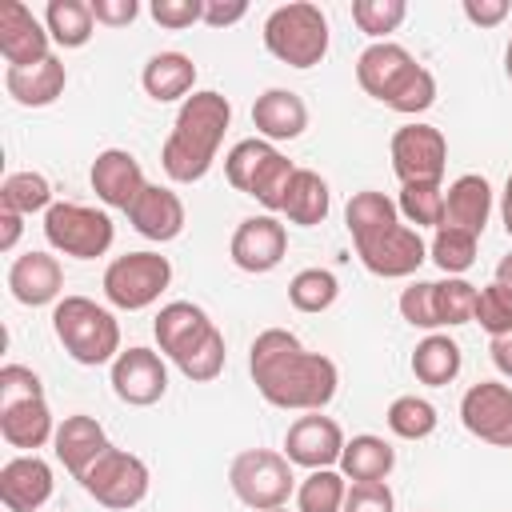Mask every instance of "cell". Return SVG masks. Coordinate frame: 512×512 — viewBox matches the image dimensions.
<instances>
[{
	"label": "cell",
	"mask_w": 512,
	"mask_h": 512,
	"mask_svg": "<svg viewBox=\"0 0 512 512\" xmlns=\"http://www.w3.org/2000/svg\"><path fill=\"white\" fill-rule=\"evenodd\" d=\"M248 372L256 392L284 412H324L340 384L336 364L324 352H308L288 328H264L252 340Z\"/></svg>",
	"instance_id": "6da1fadb"
},
{
	"label": "cell",
	"mask_w": 512,
	"mask_h": 512,
	"mask_svg": "<svg viewBox=\"0 0 512 512\" xmlns=\"http://www.w3.org/2000/svg\"><path fill=\"white\" fill-rule=\"evenodd\" d=\"M232 124V104L228 96L204 88V92H192L180 112H176V124L160 148V164L164 172L176 180V184H196L208 176L212 160H216V148L224 140Z\"/></svg>",
	"instance_id": "7a4b0ae2"
},
{
	"label": "cell",
	"mask_w": 512,
	"mask_h": 512,
	"mask_svg": "<svg viewBox=\"0 0 512 512\" xmlns=\"http://www.w3.org/2000/svg\"><path fill=\"white\" fill-rule=\"evenodd\" d=\"M52 332L64 344V352L84 368L112 364L124 352L116 316L88 296H60L52 308Z\"/></svg>",
	"instance_id": "3957f363"
},
{
	"label": "cell",
	"mask_w": 512,
	"mask_h": 512,
	"mask_svg": "<svg viewBox=\"0 0 512 512\" xmlns=\"http://www.w3.org/2000/svg\"><path fill=\"white\" fill-rule=\"evenodd\" d=\"M264 48L288 68H316L328 56V20L316 4L292 0L268 12Z\"/></svg>",
	"instance_id": "277c9868"
},
{
	"label": "cell",
	"mask_w": 512,
	"mask_h": 512,
	"mask_svg": "<svg viewBox=\"0 0 512 512\" xmlns=\"http://www.w3.org/2000/svg\"><path fill=\"white\" fill-rule=\"evenodd\" d=\"M228 484L236 492V500L252 512H272L284 508L292 496V460L284 452L272 448H244L232 464H228Z\"/></svg>",
	"instance_id": "5b68a950"
},
{
	"label": "cell",
	"mask_w": 512,
	"mask_h": 512,
	"mask_svg": "<svg viewBox=\"0 0 512 512\" xmlns=\"http://www.w3.org/2000/svg\"><path fill=\"white\" fill-rule=\"evenodd\" d=\"M112 236H116V228H112L108 212H96L88 204L60 200L44 212V240L64 256L96 260L112 248Z\"/></svg>",
	"instance_id": "8992f818"
},
{
	"label": "cell",
	"mask_w": 512,
	"mask_h": 512,
	"mask_svg": "<svg viewBox=\"0 0 512 512\" xmlns=\"http://www.w3.org/2000/svg\"><path fill=\"white\" fill-rule=\"evenodd\" d=\"M172 280V264L160 252H124L104 268V296L124 312H140L160 300Z\"/></svg>",
	"instance_id": "52a82bcc"
},
{
	"label": "cell",
	"mask_w": 512,
	"mask_h": 512,
	"mask_svg": "<svg viewBox=\"0 0 512 512\" xmlns=\"http://www.w3.org/2000/svg\"><path fill=\"white\" fill-rule=\"evenodd\" d=\"M84 492L112 508V512H128L148 496V464L124 448H108L88 472H84Z\"/></svg>",
	"instance_id": "ba28073f"
},
{
	"label": "cell",
	"mask_w": 512,
	"mask_h": 512,
	"mask_svg": "<svg viewBox=\"0 0 512 512\" xmlns=\"http://www.w3.org/2000/svg\"><path fill=\"white\" fill-rule=\"evenodd\" d=\"M448 164V140L432 124H404L392 136V172L400 184H440Z\"/></svg>",
	"instance_id": "9c48e42d"
},
{
	"label": "cell",
	"mask_w": 512,
	"mask_h": 512,
	"mask_svg": "<svg viewBox=\"0 0 512 512\" xmlns=\"http://www.w3.org/2000/svg\"><path fill=\"white\" fill-rule=\"evenodd\" d=\"M460 420L476 440L492 448H512V388L500 380L472 384L460 396Z\"/></svg>",
	"instance_id": "30bf717a"
},
{
	"label": "cell",
	"mask_w": 512,
	"mask_h": 512,
	"mask_svg": "<svg viewBox=\"0 0 512 512\" xmlns=\"http://www.w3.org/2000/svg\"><path fill=\"white\" fill-rule=\"evenodd\" d=\"M356 256H360V264L372 276L400 280V276H412L428 260V244H424V236L412 224H392L388 232H380L372 240H360L356 244Z\"/></svg>",
	"instance_id": "8fae6325"
},
{
	"label": "cell",
	"mask_w": 512,
	"mask_h": 512,
	"mask_svg": "<svg viewBox=\"0 0 512 512\" xmlns=\"http://www.w3.org/2000/svg\"><path fill=\"white\" fill-rule=\"evenodd\" d=\"M340 452H344V432L332 416H320V412H304L288 424L284 432V456L308 472L316 468H332L340 464Z\"/></svg>",
	"instance_id": "7c38bea8"
},
{
	"label": "cell",
	"mask_w": 512,
	"mask_h": 512,
	"mask_svg": "<svg viewBox=\"0 0 512 512\" xmlns=\"http://www.w3.org/2000/svg\"><path fill=\"white\" fill-rule=\"evenodd\" d=\"M284 252H288V232L272 212L240 220L236 232H232V244H228L232 264L240 272H252V276L256 272H272L284 260Z\"/></svg>",
	"instance_id": "4fadbf2b"
},
{
	"label": "cell",
	"mask_w": 512,
	"mask_h": 512,
	"mask_svg": "<svg viewBox=\"0 0 512 512\" xmlns=\"http://www.w3.org/2000/svg\"><path fill=\"white\" fill-rule=\"evenodd\" d=\"M112 392L132 408H148L168 392V364L152 348H124L112 360Z\"/></svg>",
	"instance_id": "5bb4252c"
},
{
	"label": "cell",
	"mask_w": 512,
	"mask_h": 512,
	"mask_svg": "<svg viewBox=\"0 0 512 512\" xmlns=\"http://www.w3.org/2000/svg\"><path fill=\"white\" fill-rule=\"evenodd\" d=\"M416 68H420V64H416V56H412L404 44L376 40V44H368V48L360 52V60H356V80H360V88H364L372 100L388 104V100L408 84V76H412Z\"/></svg>",
	"instance_id": "9a60e30c"
},
{
	"label": "cell",
	"mask_w": 512,
	"mask_h": 512,
	"mask_svg": "<svg viewBox=\"0 0 512 512\" xmlns=\"http://www.w3.org/2000/svg\"><path fill=\"white\" fill-rule=\"evenodd\" d=\"M48 44H52V36L32 16L28 4H20V0L0 4V56L8 60V68H32V64L48 60L52 56Z\"/></svg>",
	"instance_id": "2e32d148"
},
{
	"label": "cell",
	"mask_w": 512,
	"mask_h": 512,
	"mask_svg": "<svg viewBox=\"0 0 512 512\" xmlns=\"http://www.w3.org/2000/svg\"><path fill=\"white\" fill-rule=\"evenodd\" d=\"M88 180H92V192H96L108 208H120V212H128V208L136 204V196L148 188L140 160H136L132 152H124V148H104V152L92 160Z\"/></svg>",
	"instance_id": "e0dca14e"
},
{
	"label": "cell",
	"mask_w": 512,
	"mask_h": 512,
	"mask_svg": "<svg viewBox=\"0 0 512 512\" xmlns=\"http://www.w3.org/2000/svg\"><path fill=\"white\" fill-rule=\"evenodd\" d=\"M52 484H56L52 468L36 452L12 456L0 468V500H4L8 512H36V508H44L48 496H52Z\"/></svg>",
	"instance_id": "ac0fdd59"
},
{
	"label": "cell",
	"mask_w": 512,
	"mask_h": 512,
	"mask_svg": "<svg viewBox=\"0 0 512 512\" xmlns=\"http://www.w3.org/2000/svg\"><path fill=\"white\" fill-rule=\"evenodd\" d=\"M108 448H112V444H108L104 424H100L96 416L76 412V416H64V424H56L52 452H56V460H60L76 480H84V472H88Z\"/></svg>",
	"instance_id": "d6986e66"
},
{
	"label": "cell",
	"mask_w": 512,
	"mask_h": 512,
	"mask_svg": "<svg viewBox=\"0 0 512 512\" xmlns=\"http://www.w3.org/2000/svg\"><path fill=\"white\" fill-rule=\"evenodd\" d=\"M8 288L12 296L24 304V308H40V304H52L60 300L64 292V268L56 256L48 252H24L12 260L8 268Z\"/></svg>",
	"instance_id": "ffe728a7"
},
{
	"label": "cell",
	"mask_w": 512,
	"mask_h": 512,
	"mask_svg": "<svg viewBox=\"0 0 512 512\" xmlns=\"http://www.w3.org/2000/svg\"><path fill=\"white\" fill-rule=\"evenodd\" d=\"M128 220H132V228H136L144 240L168 244V240H176V236L184 232V204H180V196H176L172 188L148 184V188L136 196V204L128 208Z\"/></svg>",
	"instance_id": "44dd1931"
},
{
	"label": "cell",
	"mask_w": 512,
	"mask_h": 512,
	"mask_svg": "<svg viewBox=\"0 0 512 512\" xmlns=\"http://www.w3.org/2000/svg\"><path fill=\"white\" fill-rule=\"evenodd\" d=\"M208 332H212V320H208V312H204L200 304H192V300H172V304H164V308L156 312V320H152V336H156V344H160V352H164L168 360L184 356V352H188L192 344H200Z\"/></svg>",
	"instance_id": "7402d4cb"
},
{
	"label": "cell",
	"mask_w": 512,
	"mask_h": 512,
	"mask_svg": "<svg viewBox=\"0 0 512 512\" xmlns=\"http://www.w3.org/2000/svg\"><path fill=\"white\" fill-rule=\"evenodd\" d=\"M252 124L260 140H296L308 128V104L292 88H268L252 104Z\"/></svg>",
	"instance_id": "603a6c76"
},
{
	"label": "cell",
	"mask_w": 512,
	"mask_h": 512,
	"mask_svg": "<svg viewBox=\"0 0 512 512\" xmlns=\"http://www.w3.org/2000/svg\"><path fill=\"white\" fill-rule=\"evenodd\" d=\"M492 216V188L484 176L468 172V176H456L448 188H444V224L448 228H460V232H472L480 236L484 224Z\"/></svg>",
	"instance_id": "cb8c5ba5"
},
{
	"label": "cell",
	"mask_w": 512,
	"mask_h": 512,
	"mask_svg": "<svg viewBox=\"0 0 512 512\" xmlns=\"http://www.w3.org/2000/svg\"><path fill=\"white\" fill-rule=\"evenodd\" d=\"M0 436H4L8 448H20V452L44 448L56 436V424H52V412H48L44 396L0 408Z\"/></svg>",
	"instance_id": "d4e9b609"
},
{
	"label": "cell",
	"mask_w": 512,
	"mask_h": 512,
	"mask_svg": "<svg viewBox=\"0 0 512 512\" xmlns=\"http://www.w3.org/2000/svg\"><path fill=\"white\" fill-rule=\"evenodd\" d=\"M140 84H144V92H148L156 104L188 100L192 88H196V64H192V56H184V52H156V56H148V64H144Z\"/></svg>",
	"instance_id": "484cf974"
},
{
	"label": "cell",
	"mask_w": 512,
	"mask_h": 512,
	"mask_svg": "<svg viewBox=\"0 0 512 512\" xmlns=\"http://www.w3.org/2000/svg\"><path fill=\"white\" fill-rule=\"evenodd\" d=\"M64 84H68V72H64V64L56 56H48V60H40L32 68H4V88L24 108H44V104L60 100Z\"/></svg>",
	"instance_id": "4316f807"
},
{
	"label": "cell",
	"mask_w": 512,
	"mask_h": 512,
	"mask_svg": "<svg viewBox=\"0 0 512 512\" xmlns=\"http://www.w3.org/2000/svg\"><path fill=\"white\" fill-rule=\"evenodd\" d=\"M396 468V452L384 436H352L344 440V452H340V472L352 480V484H372V480H388V472Z\"/></svg>",
	"instance_id": "83f0119b"
},
{
	"label": "cell",
	"mask_w": 512,
	"mask_h": 512,
	"mask_svg": "<svg viewBox=\"0 0 512 512\" xmlns=\"http://www.w3.org/2000/svg\"><path fill=\"white\" fill-rule=\"evenodd\" d=\"M328 204H332V192H328V180L312 168H296L292 184H288V196H284V216L288 224H300V228H316L324 224L328 216Z\"/></svg>",
	"instance_id": "f1b7e54d"
},
{
	"label": "cell",
	"mask_w": 512,
	"mask_h": 512,
	"mask_svg": "<svg viewBox=\"0 0 512 512\" xmlns=\"http://www.w3.org/2000/svg\"><path fill=\"white\" fill-rule=\"evenodd\" d=\"M412 376L428 388H444L460 376V344L444 332H428L412 352Z\"/></svg>",
	"instance_id": "f546056e"
},
{
	"label": "cell",
	"mask_w": 512,
	"mask_h": 512,
	"mask_svg": "<svg viewBox=\"0 0 512 512\" xmlns=\"http://www.w3.org/2000/svg\"><path fill=\"white\" fill-rule=\"evenodd\" d=\"M344 220H348L352 244H360V240H372V236L388 232L392 224H400V208H396V200H388L384 192L364 188V192H356V196L348 200Z\"/></svg>",
	"instance_id": "4dcf8cb0"
},
{
	"label": "cell",
	"mask_w": 512,
	"mask_h": 512,
	"mask_svg": "<svg viewBox=\"0 0 512 512\" xmlns=\"http://www.w3.org/2000/svg\"><path fill=\"white\" fill-rule=\"evenodd\" d=\"M44 28H48L52 44H60V48H84L92 40L96 16H92L88 0H48Z\"/></svg>",
	"instance_id": "1f68e13d"
},
{
	"label": "cell",
	"mask_w": 512,
	"mask_h": 512,
	"mask_svg": "<svg viewBox=\"0 0 512 512\" xmlns=\"http://www.w3.org/2000/svg\"><path fill=\"white\" fill-rule=\"evenodd\" d=\"M344 496H348V476L340 468H316L300 480L296 508L300 512H340Z\"/></svg>",
	"instance_id": "d6a6232c"
},
{
	"label": "cell",
	"mask_w": 512,
	"mask_h": 512,
	"mask_svg": "<svg viewBox=\"0 0 512 512\" xmlns=\"http://www.w3.org/2000/svg\"><path fill=\"white\" fill-rule=\"evenodd\" d=\"M0 208H12L20 216L48 212L52 208V184L40 172H8L0 184Z\"/></svg>",
	"instance_id": "836d02e7"
},
{
	"label": "cell",
	"mask_w": 512,
	"mask_h": 512,
	"mask_svg": "<svg viewBox=\"0 0 512 512\" xmlns=\"http://www.w3.org/2000/svg\"><path fill=\"white\" fill-rule=\"evenodd\" d=\"M340 296V280L328 272V268H300L292 280H288V300L296 312H324L332 308Z\"/></svg>",
	"instance_id": "e575fe53"
},
{
	"label": "cell",
	"mask_w": 512,
	"mask_h": 512,
	"mask_svg": "<svg viewBox=\"0 0 512 512\" xmlns=\"http://www.w3.org/2000/svg\"><path fill=\"white\" fill-rule=\"evenodd\" d=\"M428 260H432L444 276H464V272L476 264V236L440 224L436 236H432V244H428Z\"/></svg>",
	"instance_id": "d590c367"
},
{
	"label": "cell",
	"mask_w": 512,
	"mask_h": 512,
	"mask_svg": "<svg viewBox=\"0 0 512 512\" xmlns=\"http://www.w3.org/2000/svg\"><path fill=\"white\" fill-rule=\"evenodd\" d=\"M272 156H276V144H268V140H260V136L232 144V152L224 156V176H228V184L248 196L252 180L260 176V168H264Z\"/></svg>",
	"instance_id": "8d00e7d4"
},
{
	"label": "cell",
	"mask_w": 512,
	"mask_h": 512,
	"mask_svg": "<svg viewBox=\"0 0 512 512\" xmlns=\"http://www.w3.org/2000/svg\"><path fill=\"white\" fill-rule=\"evenodd\" d=\"M384 420H388V428L400 436V440H424V436H432L436 432V408L424 400V396H396L392 404H388V412H384Z\"/></svg>",
	"instance_id": "74e56055"
},
{
	"label": "cell",
	"mask_w": 512,
	"mask_h": 512,
	"mask_svg": "<svg viewBox=\"0 0 512 512\" xmlns=\"http://www.w3.org/2000/svg\"><path fill=\"white\" fill-rule=\"evenodd\" d=\"M396 208L408 224H416V232L440 228L444 224V188L440 184H400Z\"/></svg>",
	"instance_id": "f35d334b"
},
{
	"label": "cell",
	"mask_w": 512,
	"mask_h": 512,
	"mask_svg": "<svg viewBox=\"0 0 512 512\" xmlns=\"http://www.w3.org/2000/svg\"><path fill=\"white\" fill-rule=\"evenodd\" d=\"M224 332L212 324V332L200 340V344H192L184 356H176L172 364L192 380V384H208V380H216L220 372H224Z\"/></svg>",
	"instance_id": "ab89813d"
},
{
	"label": "cell",
	"mask_w": 512,
	"mask_h": 512,
	"mask_svg": "<svg viewBox=\"0 0 512 512\" xmlns=\"http://www.w3.org/2000/svg\"><path fill=\"white\" fill-rule=\"evenodd\" d=\"M476 284H468L464 276H448V280H436V320L440 328H456V324H468L476 316Z\"/></svg>",
	"instance_id": "60d3db41"
},
{
	"label": "cell",
	"mask_w": 512,
	"mask_h": 512,
	"mask_svg": "<svg viewBox=\"0 0 512 512\" xmlns=\"http://www.w3.org/2000/svg\"><path fill=\"white\" fill-rule=\"evenodd\" d=\"M292 176H296V164H292L284 152H276V156H272V160L260 168V176L252 180L248 196H252L256 204H264L268 212H280V208H284V196H288Z\"/></svg>",
	"instance_id": "b9f144b4"
},
{
	"label": "cell",
	"mask_w": 512,
	"mask_h": 512,
	"mask_svg": "<svg viewBox=\"0 0 512 512\" xmlns=\"http://www.w3.org/2000/svg\"><path fill=\"white\" fill-rule=\"evenodd\" d=\"M404 16H408V4L404 0H356L352 4L356 28L368 32V36H376V40H384L388 32H396L404 24Z\"/></svg>",
	"instance_id": "7bdbcfd3"
},
{
	"label": "cell",
	"mask_w": 512,
	"mask_h": 512,
	"mask_svg": "<svg viewBox=\"0 0 512 512\" xmlns=\"http://www.w3.org/2000/svg\"><path fill=\"white\" fill-rule=\"evenodd\" d=\"M492 340L512 332V292H504L496 280L476 292V316H472Z\"/></svg>",
	"instance_id": "ee69618b"
},
{
	"label": "cell",
	"mask_w": 512,
	"mask_h": 512,
	"mask_svg": "<svg viewBox=\"0 0 512 512\" xmlns=\"http://www.w3.org/2000/svg\"><path fill=\"white\" fill-rule=\"evenodd\" d=\"M400 316L412 324V328H440L436 320V280H416L400 292Z\"/></svg>",
	"instance_id": "f6af8a7d"
},
{
	"label": "cell",
	"mask_w": 512,
	"mask_h": 512,
	"mask_svg": "<svg viewBox=\"0 0 512 512\" xmlns=\"http://www.w3.org/2000/svg\"><path fill=\"white\" fill-rule=\"evenodd\" d=\"M436 104V76L420 64L412 76H408V84L384 104V108H392V112H404V116H416V112H428Z\"/></svg>",
	"instance_id": "bcb514c9"
},
{
	"label": "cell",
	"mask_w": 512,
	"mask_h": 512,
	"mask_svg": "<svg viewBox=\"0 0 512 512\" xmlns=\"http://www.w3.org/2000/svg\"><path fill=\"white\" fill-rule=\"evenodd\" d=\"M36 396H44V384L32 368H24V364H4L0 368V408L20 404V400H36Z\"/></svg>",
	"instance_id": "7dc6e473"
},
{
	"label": "cell",
	"mask_w": 512,
	"mask_h": 512,
	"mask_svg": "<svg viewBox=\"0 0 512 512\" xmlns=\"http://www.w3.org/2000/svg\"><path fill=\"white\" fill-rule=\"evenodd\" d=\"M148 12L160 28L180 32V28H192V24L204 20V0H152Z\"/></svg>",
	"instance_id": "c3c4849f"
},
{
	"label": "cell",
	"mask_w": 512,
	"mask_h": 512,
	"mask_svg": "<svg viewBox=\"0 0 512 512\" xmlns=\"http://www.w3.org/2000/svg\"><path fill=\"white\" fill-rule=\"evenodd\" d=\"M340 512H396V500H392V488L384 480L348 484V496H344Z\"/></svg>",
	"instance_id": "681fc988"
},
{
	"label": "cell",
	"mask_w": 512,
	"mask_h": 512,
	"mask_svg": "<svg viewBox=\"0 0 512 512\" xmlns=\"http://www.w3.org/2000/svg\"><path fill=\"white\" fill-rule=\"evenodd\" d=\"M88 8H92V16H96V24H108V28H124V24H132L136 12H140L136 0H88Z\"/></svg>",
	"instance_id": "f907efd6"
},
{
	"label": "cell",
	"mask_w": 512,
	"mask_h": 512,
	"mask_svg": "<svg viewBox=\"0 0 512 512\" xmlns=\"http://www.w3.org/2000/svg\"><path fill=\"white\" fill-rule=\"evenodd\" d=\"M508 12H512L508 0H464V16L472 24H480V28H496Z\"/></svg>",
	"instance_id": "816d5d0a"
},
{
	"label": "cell",
	"mask_w": 512,
	"mask_h": 512,
	"mask_svg": "<svg viewBox=\"0 0 512 512\" xmlns=\"http://www.w3.org/2000/svg\"><path fill=\"white\" fill-rule=\"evenodd\" d=\"M248 16V4L244 0H204V24L208 28H228V24H236V20H244Z\"/></svg>",
	"instance_id": "f5cc1de1"
},
{
	"label": "cell",
	"mask_w": 512,
	"mask_h": 512,
	"mask_svg": "<svg viewBox=\"0 0 512 512\" xmlns=\"http://www.w3.org/2000/svg\"><path fill=\"white\" fill-rule=\"evenodd\" d=\"M20 220H24L20 212H12V208H0V248H4V252H12V248H16V240H20V228H24Z\"/></svg>",
	"instance_id": "db71d44e"
},
{
	"label": "cell",
	"mask_w": 512,
	"mask_h": 512,
	"mask_svg": "<svg viewBox=\"0 0 512 512\" xmlns=\"http://www.w3.org/2000/svg\"><path fill=\"white\" fill-rule=\"evenodd\" d=\"M488 352H492V364H496V372L512 380V332H508V336H496V340L488 344Z\"/></svg>",
	"instance_id": "11a10c76"
},
{
	"label": "cell",
	"mask_w": 512,
	"mask_h": 512,
	"mask_svg": "<svg viewBox=\"0 0 512 512\" xmlns=\"http://www.w3.org/2000/svg\"><path fill=\"white\" fill-rule=\"evenodd\" d=\"M500 220H504V232L512 236V176L504 180V192H500Z\"/></svg>",
	"instance_id": "9f6ffc18"
},
{
	"label": "cell",
	"mask_w": 512,
	"mask_h": 512,
	"mask_svg": "<svg viewBox=\"0 0 512 512\" xmlns=\"http://www.w3.org/2000/svg\"><path fill=\"white\" fill-rule=\"evenodd\" d=\"M496 284H500L504 292H512V252H508L500 264H496Z\"/></svg>",
	"instance_id": "6f0895ef"
},
{
	"label": "cell",
	"mask_w": 512,
	"mask_h": 512,
	"mask_svg": "<svg viewBox=\"0 0 512 512\" xmlns=\"http://www.w3.org/2000/svg\"><path fill=\"white\" fill-rule=\"evenodd\" d=\"M504 72H508V80H512V36H508V48H504Z\"/></svg>",
	"instance_id": "680465c9"
},
{
	"label": "cell",
	"mask_w": 512,
	"mask_h": 512,
	"mask_svg": "<svg viewBox=\"0 0 512 512\" xmlns=\"http://www.w3.org/2000/svg\"><path fill=\"white\" fill-rule=\"evenodd\" d=\"M272 512H288V508H272Z\"/></svg>",
	"instance_id": "91938a15"
}]
</instances>
